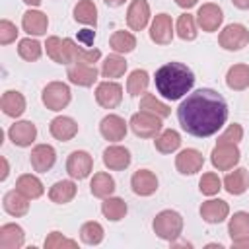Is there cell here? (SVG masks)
I'll return each mask as SVG.
<instances>
[{"label":"cell","mask_w":249,"mask_h":249,"mask_svg":"<svg viewBox=\"0 0 249 249\" xmlns=\"http://www.w3.org/2000/svg\"><path fill=\"white\" fill-rule=\"evenodd\" d=\"M181 128L196 138L216 134L228 121V103L216 89L200 88L189 93L177 107Z\"/></svg>","instance_id":"cell-1"},{"label":"cell","mask_w":249,"mask_h":249,"mask_svg":"<svg viewBox=\"0 0 249 249\" xmlns=\"http://www.w3.org/2000/svg\"><path fill=\"white\" fill-rule=\"evenodd\" d=\"M154 82L161 97L169 101H177L183 95H187L195 86V74L183 62H167L156 70Z\"/></svg>","instance_id":"cell-2"},{"label":"cell","mask_w":249,"mask_h":249,"mask_svg":"<svg viewBox=\"0 0 249 249\" xmlns=\"http://www.w3.org/2000/svg\"><path fill=\"white\" fill-rule=\"evenodd\" d=\"M152 230L160 239L173 243L183 231V216L175 210H161L160 214H156Z\"/></svg>","instance_id":"cell-3"},{"label":"cell","mask_w":249,"mask_h":249,"mask_svg":"<svg viewBox=\"0 0 249 249\" xmlns=\"http://www.w3.org/2000/svg\"><path fill=\"white\" fill-rule=\"evenodd\" d=\"M132 132L140 138H156L161 132V117L150 113V111H138L128 121Z\"/></svg>","instance_id":"cell-4"},{"label":"cell","mask_w":249,"mask_h":249,"mask_svg":"<svg viewBox=\"0 0 249 249\" xmlns=\"http://www.w3.org/2000/svg\"><path fill=\"white\" fill-rule=\"evenodd\" d=\"M72 99L70 88L64 82H49L43 88L41 101L49 111H62Z\"/></svg>","instance_id":"cell-5"},{"label":"cell","mask_w":249,"mask_h":249,"mask_svg":"<svg viewBox=\"0 0 249 249\" xmlns=\"http://www.w3.org/2000/svg\"><path fill=\"white\" fill-rule=\"evenodd\" d=\"M218 43L226 51H241L249 45V29L243 23H230L220 31Z\"/></svg>","instance_id":"cell-6"},{"label":"cell","mask_w":249,"mask_h":249,"mask_svg":"<svg viewBox=\"0 0 249 249\" xmlns=\"http://www.w3.org/2000/svg\"><path fill=\"white\" fill-rule=\"evenodd\" d=\"M241 152L237 144H216L210 154V163L218 171H230L239 163Z\"/></svg>","instance_id":"cell-7"},{"label":"cell","mask_w":249,"mask_h":249,"mask_svg":"<svg viewBox=\"0 0 249 249\" xmlns=\"http://www.w3.org/2000/svg\"><path fill=\"white\" fill-rule=\"evenodd\" d=\"M195 19H196V25H198L202 31L214 33V31H218V27H220L222 21H224V12H222V8H220L218 4L206 2V4H202V6L198 8Z\"/></svg>","instance_id":"cell-8"},{"label":"cell","mask_w":249,"mask_h":249,"mask_svg":"<svg viewBox=\"0 0 249 249\" xmlns=\"http://www.w3.org/2000/svg\"><path fill=\"white\" fill-rule=\"evenodd\" d=\"M95 101L103 109H115L123 101V86L113 80L99 82L95 88Z\"/></svg>","instance_id":"cell-9"},{"label":"cell","mask_w":249,"mask_h":249,"mask_svg":"<svg viewBox=\"0 0 249 249\" xmlns=\"http://www.w3.org/2000/svg\"><path fill=\"white\" fill-rule=\"evenodd\" d=\"M93 169V158L86 150H74L66 160V173L72 179H86Z\"/></svg>","instance_id":"cell-10"},{"label":"cell","mask_w":249,"mask_h":249,"mask_svg":"<svg viewBox=\"0 0 249 249\" xmlns=\"http://www.w3.org/2000/svg\"><path fill=\"white\" fill-rule=\"evenodd\" d=\"M204 156L196 148H185L175 156V167L181 175H195L202 169Z\"/></svg>","instance_id":"cell-11"},{"label":"cell","mask_w":249,"mask_h":249,"mask_svg":"<svg viewBox=\"0 0 249 249\" xmlns=\"http://www.w3.org/2000/svg\"><path fill=\"white\" fill-rule=\"evenodd\" d=\"M150 39L156 45H169L173 41V19L169 14L161 12L152 19L150 25Z\"/></svg>","instance_id":"cell-12"},{"label":"cell","mask_w":249,"mask_h":249,"mask_svg":"<svg viewBox=\"0 0 249 249\" xmlns=\"http://www.w3.org/2000/svg\"><path fill=\"white\" fill-rule=\"evenodd\" d=\"M126 121L123 119V117H119V115H115V113H109V115H105L103 119H101V123H99V132H101V136L105 138V140H109V142H121V140H124V136H126Z\"/></svg>","instance_id":"cell-13"},{"label":"cell","mask_w":249,"mask_h":249,"mask_svg":"<svg viewBox=\"0 0 249 249\" xmlns=\"http://www.w3.org/2000/svg\"><path fill=\"white\" fill-rule=\"evenodd\" d=\"M8 136L10 140L19 146V148H27L35 142L37 138V126L31 121H16L10 128H8Z\"/></svg>","instance_id":"cell-14"},{"label":"cell","mask_w":249,"mask_h":249,"mask_svg":"<svg viewBox=\"0 0 249 249\" xmlns=\"http://www.w3.org/2000/svg\"><path fill=\"white\" fill-rule=\"evenodd\" d=\"M130 187L132 193L138 196H150L158 191V177L150 169H138L130 177Z\"/></svg>","instance_id":"cell-15"},{"label":"cell","mask_w":249,"mask_h":249,"mask_svg":"<svg viewBox=\"0 0 249 249\" xmlns=\"http://www.w3.org/2000/svg\"><path fill=\"white\" fill-rule=\"evenodd\" d=\"M200 212V218L206 222V224H220L228 218L230 214V204L222 198H210V200H204L198 208Z\"/></svg>","instance_id":"cell-16"},{"label":"cell","mask_w":249,"mask_h":249,"mask_svg":"<svg viewBox=\"0 0 249 249\" xmlns=\"http://www.w3.org/2000/svg\"><path fill=\"white\" fill-rule=\"evenodd\" d=\"M29 161H31V167L35 171L47 173L56 161V152L51 144H37L29 154Z\"/></svg>","instance_id":"cell-17"},{"label":"cell","mask_w":249,"mask_h":249,"mask_svg":"<svg viewBox=\"0 0 249 249\" xmlns=\"http://www.w3.org/2000/svg\"><path fill=\"white\" fill-rule=\"evenodd\" d=\"M130 152L128 148L124 146H119V144H113V146H107L103 150V163L107 169L111 171H123L130 165Z\"/></svg>","instance_id":"cell-18"},{"label":"cell","mask_w":249,"mask_h":249,"mask_svg":"<svg viewBox=\"0 0 249 249\" xmlns=\"http://www.w3.org/2000/svg\"><path fill=\"white\" fill-rule=\"evenodd\" d=\"M150 21V6L146 0H132L126 10V25L132 31H142Z\"/></svg>","instance_id":"cell-19"},{"label":"cell","mask_w":249,"mask_h":249,"mask_svg":"<svg viewBox=\"0 0 249 249\" xmlns=\"http://www.w3.org/2000/svg\"><path fill=\"white\" fill-rule=\"evenodd\" d=\"M66 78L74 86L89 88L97 80V68L93 64H70L66 70Z\"/></svg>","instance_id":"cell-20"},{"label":"cell","mask_w":249,"mask_h":249,"mask_svg":"<svg viewBox=\"0 0 249 249\" xmlns=\"http://www.w3.org/2000/svg\"><path fill=\"white\" fill-rule=\"evenodd\" d=\"M49 132L53 138L60 140V142H68L72 140L76 134H78V123L72 119V117H66V115H58L51 121L49 124Z\"/></svg>","instance_id":"cell-21"},{"label":"cell","mask_w":249,"mask_h":249,"mask_svg":"<svg viewBox=\"0 0 249 249\" xmlns=\"http://www.w3.org/2000/svg\"><path fill=\"white\" fill-rule=\"evenodd\" d=\"M21 27L23 31L31 37H37V35H45L47 33V27H49V18L47 14H43L41 10H27L23 16H21Z\"/></svg>","instance_id":"cell-22"},{"label":"cell","mask_w":249,"mask_h":249,"mask_svg":"<svg viewBox=\"0 0 249 249\" xmlns=\"http://www.w3.org/2000/svg\"><path fill=\"white\" fill-rule=\"evenodd\" d=\"M66 49H68V56H70V64H95L101 58V51L99 49H84L78 47L72 39H64Z\"/></svg>","instance_id":"cell-23"},{"label":"cell","mask_w":249,"mask_h":249,"mask_svg":"<svg viewBox=\"0 0 249 249\" xmlns=\"http://www.w3.org/2000/svg\"><path fill=\"white\" fill-rule=\"evenodd\" d=\"M222 185H224V189H226L230 195H233V196L243 195V193L249 189V171H247L245 167H237V169L230 171V173L224 177Z\"/></svg>","instance_id":"cell-24"},{"label":"cell","mask_w":249,"mask_h":249,"mask_svg":"<svg viewBox=\"0 0 249 249\" xmlns=\"http://www.w3.org/2000/svg\"><path fill=\"white\" fill-rule=\"evenodd\" d=\"M2 204H4V210L14 218H21V216H25L29 212V198L25 195H21L18 189L8 191L4 195Z\"/></svg>","instance_id":"cell-25"},{"label":"cell","mask_w":249,"mask_h":249,"mask_svg":"<svg viewBox=\"0 0 249 249\" xmlns=\"http://www.w3.org/2000/svg\"><path fill=\"white\" fill-rule=\"evenodd\" d=\"M0 107H2L4 115L12 117V119H18L25 111V97H23V93H19L16 89H8V91L2 93Z\"/></svg>","instance_id":"cell-26"},{"label":"cell","mask_w":249,"mask_h":249,"mask_svg":"<svg viewBox=\"0 0 249 249\" xmlns=\"http://www.w3.org/2000/svg\"><path fill=\"white\" fill-rule=\"evenodd\" d=\"M25 243V231L18 224H4L0 228V247L2 249H19Z\"/></svg>","instance_id":"cell-27"},{"label":"cell","mask_w":249,"mask_h":249,"mask_svg":"<svg viewBox=\"0 0 249 249\" xmlns=\"http://www.w3.org/2000/svg\"><path fill=\"white\" fill-rule=\"evenodd\" d=\"M16 189H18L21 195H25L29 200L39 198V196H43V193H45L43 181H41L37 175H31V173L19 175V177L16 179Z\"/></svg>","instance_id":"cell-28"},{"label":"cell","mask_w":249,"mask_h":249,"mask_svg":"<svg viewBox=\"0 0 249 249\" xmlns=\"http://www.w3.org/2000/svg\"><path fill=\"white\" fill-rule=\"evenodd\" d=\"M226 86L233 91H243L249 88V64H233L226 72Z\"/></svg>","instance_id":"cell-29"},{"label":"cell","mask_w":249,"mask_h":249,"mask_svg":"<svg viewBox=\"0 0 249 249\" xmlns=\"http://www.w3.org/2000/svg\"><path fill=\"white\" fill-rule=\"evenodd\" d=\"M78 193V187L74 181L70 179H62V181H56L51 189H49V198L54 202V204H66L70 202Z\"/></svg>","instance_id":"cell-30"},{"label":"cell","mask_w":249,"mask_h":249,"mask_svg":"<svg viewBox=\"0 0 249 249\" xmlns=\"http://www.w3.org/2000/svg\"><path fill=\"white\" fill-rule=\"evenodd\" d=\"M45 51H47V56H49L51 60H54L56 64L70 66V56H68V49H66L64 39H60V37H56V35L47 37V41H45Z\"/></svg>","instance_id":"cell-31"},{"label":"cell","mask_w":249,"mask_h":249,"mask_svg":"<svg viewBox=\"0 0 249 249\" xmlns=\"http://www.w3.org/2000/svg\"><path fill=\"white\" fill-rule=\"evenodd\" d=\"M115 179L109 175V173H105V171H99V173H95L93 177H91V181H89V191H91V195L93 196H97V198H107V196H111L113 193H115Z\"/></svg>","instance_id":"cell-32"},{"label":"cell","mask_w":249,"mask_h":249,"mask_svg":"<svg viewBox=\"0 0 249 249\" xmlns=\"http://www.w3.org/2000/svg\"><path fill=\"white\" fill-rule=\"evenodd\" d=\"M126 212H128V206H126V202H124L123 198H119V196H107V198H103V202H101V214H103L109 222H119V220H123V218L126 216Z\"/></svg>","instance_id":"cell-33"},{"label":"cell","mask_w":249,"mask_h":249,"mask_svg":"<svg viewBox=\"0 0 249 249\" xmlns=\"http://www.w3.org/2000/svg\"><path fill=\"white\" fill-rule=\"evenodd\" d=\"M154 146L161 154H171V152L179 150V146H181V134L175 128H165V130H161L156 136Z\"/></svg>","instance_id":"cell-34"},{"label":"cell","mask_w":249,"mask_h":249,"mask_svg":"<svg viewBox=\"0 0 249 249\" xmlns=\"http://www.w3.org/2000/svg\"><path fill=\"white\" fill-rule=\"evenodd\" d=\"M109 47L119 53V54H126V53H132L136 49V37L130 33V31H124V29H117L111 39H109Z\"/></svg>","instance_id":"cell-35"},{"label":"cell","mask_w":249,"mask_h":249,"mask_svg":"<svg viewBox=\"0 0 249 249\" xmlns=\"http://www.w3.org/2000/svg\"><path fill=\"white\" fill-rule=\"evenodd\" d=\"M228 233L233 239H243L249 237V212H233V216L228 222Z\"/></svg>","instance_id":"cell-36"},{"label":"cell","mask_w":249,"mask_h":249,"mask_svg":"<svg viewBox=\"0 0 249 249\" xmlns=\"http://www.w3.org/2000/svg\"><path fill=\"white\" fill-rule=\"evenodd\" d=\"M124 72H126V60H124V56L119 54V53L109 54V56L103 60V64H101V76H103V78H109V80L121 78V76H124Z\"/></svg>","instance_id":"cell-37"},{"label":"cell","mask_w":249,"mask_h":249,"mask_svg":"<svg viewBox=\"0 0 249 249\" xmlns=\"http://www.w3.org/2000/svg\"><path fill=\"white\" fill-rule=\"evenodd\" d=\"M72 14H74V19L78 23L93 25V27L97 23V6L93 4V0H78Z\"/></svg>","instance_id":"cell-38"},{"label":"cell","mask_w":249,"mask_h":249,"mask_svg":"<svg viewBox=\"0 0 249 249\" xmlns=\"http://www.w3.org/2000/svg\"><path fill=\"white\" fill-rule=\"evenodd\" d=\"M148 84H150V76L146 70L142 68H136L128 74V80H126V91L128 95L132 97H138L140 93H146L148 89Z\"/></svg>","instance_id":"cell-39"},{"label":"cell","mask_w":249,"mask_h":249,"mask_svg":"<svg viewBox=\"0 0 249 249\" xmlns=\"http://www.w3.org/2000/svg\"><path fill=\"white\" fill-rule=\"evenodd\" d=\"M103 237H105V231H103V226L99 222L89 220V222L82 224V228H80L82 243H86V245H99L103 241Z\"/></svg>","instance_id":"cell-40"},{"label":"cell","mask_w":249,"mask_h":249,"mask_svg":"<svg viewBox=\"0 0 249 249\" xmlns=\"http://www.w3.org/2000/svg\"><path fill=\"white\" fill-rule=\"evenodd\" d=\"M18 54L27 60V62H35L41 58L43 54V45L37 41V39H31V37H25L18 43Z\"/></svg>","instance_id":"cell-41"},{"label":"cell","mask_w":249,"mask_h":249,"mask_svg":"<svg viewBox=\"0 0 249 249\" xmlns=\"http://www.w3.org/2000/svg\"><path fill=\"white\" fill-rule=\"evenodd\" d=\"M140 109L142 111H150V113H154V115H158L161 119H165V117L171 115V107L165 105L163 101H160L154 93H142V97H140Z\"/></svg>","instance_id":"cell-42"},{"label":"cell","mask_w":249,"mask_h":249,"mask_svg":"<svg viewBox=\"0 0 249 249\" xmlns=\"http://www.w3.org/2000/svg\"><path fill=\"white\" fill-rule=\"evenodd\" d=\"M175 31H177L179 39H183V41H195L196 39V19H195V16H191L187 12L181 14L179 19H177Z\"/></svg>","instance_id":"cell-43"},{"label":"cell","mask_w":249,"mask_h":249,"mask_svg":"<svg viewBox=\"0 0 249 249\" xmlns=\"http://www.w3.org/2000/svg\"><path fill=\"white\" fill-rule=\"evenodd\" d=\"M198 189H200L202 195L214 196V195H218L220 189H222V179H220L214 171L202 173V177H200V181H198Z\"/></svg>","instance_id":"cell-44"},{"label":"cell","mask_w":249,"mask_h":249,"mask_svg":"<svg viewBox=\"0 0 249 249\" xmlns=\"http://www.w3.org/2000/svg\"><path fill=\"white\" fill-rule=\"evenodd\" d=\"M45 249H60V247H70V249H74V247H78V241L76 239H70V237H66V235H62L60 231H51L49 235H47V239H45Z\"/></svg>","instance_id":"cell-45"},{"label":"cell","mask_w":249,"mask_h":249,"mask_svg":"<svg viewBox=\"0 0 249 249\" xmlns=\"http://www.w3.org/2000/svg\"><path fill=\"white\" fill-rule=\"evenodd\" d=\"M241 138H243V126L237 124V123H233V124H230L218 136V144H237Z\"/></svg>","instance_id":"cell-46"},{"label":"cell","mask_w":249,"mask_h":249,"mask_svg":"<svg viewBox=\"0 0 249 249\" xmlns=\"http://www.w3.org/2000/svg\"><path fill=\"white\" fill-rule=\"evenodd\" d=\"M18 27L10 19H0V45H10L18 39Z\"/></svg>","instance_id":"cell-47"},{"label":"cell","mask_w":249,"mask_h":249,"mask_svg":"<svg viewBox=\"0 0 249 249\" xmlns=\"http://www.w3.org/2000/svg\"><path fill=\"white\" fill-rule=\"evenodd\" d=\"M93 39H95V31L93 29H82V31H78V41L84 43L86 47H89L93 43Z\"/></svg>","instance_id":"cell-48"},{"label":"cell","mask_w":249,"mask_h":249,"mask_svg":"<svg viewBox=\"0 0 249 249\" xmlns=\"http://www.w3.org/2000/svg\"><path fill=\"white\" fill-rule=\"evenodd\" d=\"M196 2H198V0H175V4H177L179 8H185V10L196 6Z\"/></svg>","instance_id":"cell-49"},{"label":"cell","mask_w":249,"mask_h":249,"mask_svg":"<svg viewBox=\"0 0 249 249\" xmlns=\"http://www.w3.org/2000/svg\"><path fill=\"white\" fill-rule=\"evenodd\" d=\"M8 173H10V165H8V160H6V158H2V175H0V181H6Z\"/></svg>","instance_id":"cell-50"},{"label":"cell","mask_w":249,"mask_h":249,"mask_svg":"<svg viewBox=\"0 0 249 249\" xmlns=\"http://www.w3.org/2000/svg\"><path fill=\"white\" fill-rule=\"evenodd\" d=\"M231 247H249V237H243V239H233V241H231Z\"/></svg>","instance_id":"cell-51"},{"label":"cell","mask_w":249,"mask_h":249,"mask_svg":"<svg viewBox=\"0 0 249 249\" xmlns=\"http://www.w3.org/2000/svg\"><path fill=\"white\" fill-rule=\"evenodd\" d=\"M231 4L239 10H249V0H231Z\"/></svg>","instance_id":"cell-52"},{"label":"cell","mask_w":249,"mask_h":249,"mask_svg":"<svg viewBox=\"0 0 249 249\" xmlns=\"http://www.w3.org/2000/svg\"><path fill=\"white\" fill-rule=\"evenodd\" d=\"M103 2H105L109 8H119V6H123L126 0H103Z\"/></svg>","instance_id":"cell-53"},{"label":"cell","mask_w":249,"mask_h":249,"mask_svg":"<svg viewBox=\"0 0 249 249\" xmlns=\"http://www.w3.org/2000/svg\"><path fill=\"white\" fill-rule=\"evenodd\" d=\"M23 4H27V6H31V8H39L41 6V0H21Z\"/></svg>","instance_id":"cell-54"}]
</instances>
